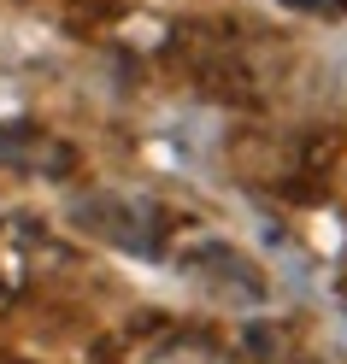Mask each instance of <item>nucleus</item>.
I'll return each mask as SVG.
<instances>
[{
  "label": "nucleus",
  "instance_id": "nucleus-1",
  "mask_svg": "<svg viewBox=\"0 0 347 364\" xmlns=\"http://www.w3.org/2000/svg\"><path fill=\"white\" fill-rule=\"evenodd\" d=\"M289 6H336V0H289Z\"/></svg>",
  "mask_w": 347,
  "mask_h": 364
}]
</instances>
